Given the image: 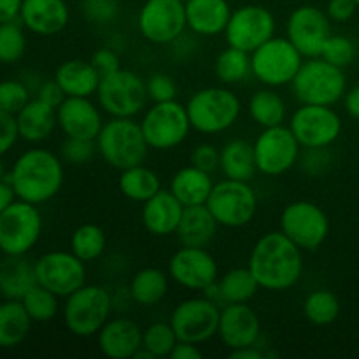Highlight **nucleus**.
I'll return each mask as SVG.
<instances>
[{
  "label": "nucleus",
  "mask_w": 359,
  "mask_h": 359,
  "mask_svg": "<svg viewBox=\"0 0 359 359\" xmlns=\"http://www.w3.org/2000/svg\"><path fill=\"white\" fill-rule=\"evenodd\" d=\"M259 287L280 293L297 286L304 276V251L283 231H269L255 242L248 262Z\"/></svg>",
  "instance_id": "f257e3e1"
},
{
  "label": "nucleus",
  "mask_w": 359,
  "mask_h": 359,
  "mask_svg": "<svg viewBox=\"0 0 359 359\" xmlns=\"http://www.w3.org/2000/svg\"><path fill=\"white\" fill-rule=\"evenodd\" d=\"M58 154L42 147L25 151L7 174L16 198L42 205L55 198L65 181V168Z\"/></svg>",
  "instance_id": "f03ea898"
},
{
  "label": "nucleus",
  "mask_w": 359,
  "mask_h": 359,
  "mask_svg": "<svg viewBox=\"0 0 359 359\" xmlns=\"http://www.w3.org/2000/svg\"><path fill=\"white\" fill-rule=\"evenodd\" d=\"M189 123L202 135H219L238 121L242 102L228 86H207L195 91L186 102Z\"/></svg>",
  "instance_id": "7ed1b4c3"
},
{
  "label": "nucleus",
  "mask_w": 359,
  "mask_h": 359,
  "mask_svg": "<svg viewBox=\"0 0 359 359\" xmlns=\"http://www.w3.org/2000/svg\"><path fill=\"white\" fill-rule=\"evenodd\" d=\"M95 144L98 156L119 172L144 163L149 153L146 137L135 118H111L105 121Z\"/></svg>",
  "instance_id": "20e7f679"
},
{
  "label": "nucleus",
  "mask_w": 359,
  "mask_h": 359,
  "mask_svg": "<svg viewBox=\"0 0 359 359\" xmlns=\"http://www.w3.org/2000/svg\"><path fill=\"white\" fill-rule=\"evenodd\" d=\"M62 316L67 330L77 339L97 337L102 326L111 319L114 300L109 290L97 284H84L63 298Z\"/></svg>",
  "instance_id": "39448f33"
},
{
  "label": "nucleus",
  "mask_w": 359,
  "mask_h": 359,
  "mask_svg": "<svg viewBox=\"0 0 359 359\" xmlns=\"http://www.w3.org/2000/svg\"><path fill=\"white\" fill-rule=\"evenodd\" d=\"M290 86L300 104L333 107L346 95L347 77L344 69L332 65L321 56H316L304 60Z\"/></svg>",
  "instance_id": "423d86ee"
},
{
  "label": "nucleus",
  "mask_w": 359,
  "mask_h": 359,
  "mask_svg": "<svg viewBox=\"0 0 359 359\" xmlns=\"http://www.w3.org/2000/svg\"><path fill=\"white\" fill-rule=\"evenodd\" d=\"M97 104L109 118H137L147 107L146 81L137 72L119 69L102 76L97 90Z\"/></svg>",
  "instance_id": "0eeeda50"
},
{
  "label": "nucleus",
  "mask_w": 359,
  "mask_h": 359,
  "mask_svg": "<svg viewBox=\"0 0 359 359\" xmlns=\"http://www.w3.org/2000/svg\"><path fill=\"white\" fill-rule=\"evenodd\" d=\"M139 123L147 146L154 151L175 149L186 142L193 130L186 104L177 100L151 104Z\"/></svg>",
  "instance_id": "6e6552de"
},
{
  "label": "nucleus",
  "mask_w": 359,
  "mask_h": 359,
  "mask_svg": "<svg viewBox=\"0 0 359 359\" xmlns=\"http://www.w3.org/2000/svg\"><path fill=\"white\" fill-rule=\"evenodd\" d=\"M304 60L290 39L273 35L251 53L252 77L269 88L290 86Z\"/></svg>",
  "instance_id": "1a4fd4ad"
},
{
  "label": "nucleus",
  "mask_w": 359,
  "mask_h": 359,
  "mask_svg": "<svg viewBox=\"0 0 359 359\" xmlns=\"http://www.w3.org/2000/svg\"><path fill=\"white\" fill-rule=\"evenodd\" d=\"M205 205L219 226L237 230L252 223L258 212V196L251 182L224 177L223 181L214 182Z\"/></svg>",
  "instance_id": "9d476101"
},
{
  "label": "nucleus",
  "mask_w": 359,
  "mask_h": 359,
  "mask_svg": "<svg viewBox=\"0 0 359 359\" xmlns=\"http://www.w3.org/2000/svg\"><path fill=\"white\" fill-rule=\"evenodd\" d=\"M42 235L39 205L16 198L0 214V251L4 255H28Z\"/></svg>",
  "instance_id": "9b49d317"
},
{
  "label": "nucleus",
  "mask_w": 359,
  "mask_h": 359,
  "mask_svg": "<svg viewBox=\"0 0 359 359\" xmlns=\"http://www.w3.org/2000/svg\"><path fill=\"white\" fill-rule=\"evenodd\" d=\"M280 231L302 251L314 252L326 242L330 219L325 210L311 200H297L284 207L279 219Z\"/></svg>",
  "instance_id": "f8f14e48"
},
{
  "label": "nucleus",
  "mask_w": 359,
  "mask_h": 359,
  "mask_svg": "<svg viewBox=\"0 0 359 359\" xmlns=\"http://www.w3.org/2000/svg\"><path fill=\"white\" fill-rule=\"evenodd\" d=\"M221 307L210 297H191L179 302L170 314V325L182 342L196 346L217 337Z\"/></svg>",
  "instance_id": "ddd939ff"
},
{
  "label": "nucleus",
  "mask_w": 359,
  "mask_h": 359,
  "mask_svg": "<svg viewBox=\"0 0 359 359\" xmlns=\"http://www.w3.org/2000/svg\"><path fill=\"white\" fill-rule=\"evenodd\" d=\"M255 160L259 174L266 177H279L297 167L302 146L290 126L279 125L263 128L252 142Z\"/></svg>",
  "instance_id": "4468645a"
},
{
  "label": "nucleus",
  "mask_w": 359,
  "mask_h": 359,
  "mask_svg": "<svg viewBox=\"0 0 359 359\" xmlns=\"http://www.w3.org/2000/svg\"><path fill=\"white\" fill-rule=\"evenodd\" d=\"M137 27L151 44L170 46L188 30L184 0H144Z\"/></svg>",
  "instance_id": "2eb2a0df"
},
{
  "label": "nucleus",
  "mask_w": 359,
  "mask_h": 359,
  "mask_svg": "<svg viewBox=\"0 0 359 359\" xmlns=\"http://www.w3.org/2000/svg\"><path fill=\"white\" fill-rule=\"evenodd\" d=\"M287 126L302 149L332 147L342 133V118L332 105L300 104L291 114Z\"/></svg>",
  "instance_id": "dca6fc26"
},
{
  "label": "nucleus",
  "mask_w": 359,
  "mask_h": 359,
  "mask_svg": "<svg viewBox=\"0 0 359 359\" xmlns=\"http://www.w3.org/2000/svg\"><path fill=\"white\" fill-rule=\"evenodd\" d=\"M168 276L177 286L205 293L219 279V266L207 248L181 245L168 259Z\"/></svg>",
  "instance_id": "f3484780"
},
{
  "label": "nucleus",
  "mask_w": 359,
  "mask_h": 359,
  "mask_svg": "<svg viewBox=\"0 0 359 359\" xmlns=\"http://www.w3.org/2000/svg\"><path fill=\"white\" fill-rule=\"evenodd\" d=\"M276 18L266 7L248 4L231 11L230 21L224 28L226 44L251 55L276 35Z\"/></svg>",
  "instance_id": "a211bd4d"
},
{
  "label": "nucleus",
  "mask_w": 359,
  "mask_h": 359,
  "mask_svg": "<svg viewBox=\"0 0 359 359\" xmlns=\"http://www.w3.org/2000/svg\"><path fill=\"white\" fill-rule=\"evenodd\" d=\"M35 276L42 287L67 298L86 284V263L72 251H49L35 259Z\"/></svg>",
  "instance_id": "6ab92c4d"
},
{
  "label": "nucleus",
  "mask_w": 359,
  "mask_h": 359,
  "mask_svg": "<svg viewBox=\"0 0 359 359\" xmlns=\"http://www.w3.org/2000/svg\"><path fill=\"white\" fill-rule=\"evenodd\" d=\"M332 35V20L316 6H300L286 21V37L304 58L321 56L325 42Z\"/></svg>",
  "instance_id": "aec40b11"
},
{
  "label": "nucleus",
  "mask_w": 359,
  "mask_h": 359,
  "mask_svg": "<svg viewBox=\"0 0 359 359\" xmlns=\"http://www.w3.org/2000/svg\"><path fill=\"white\" fill-rule=\"evenodd\" d=\"M102 112L100 105L91 98L67 97L56 109L58 128L65 137L97 140L105 123Z\"/></svg>",
  "instance_id": "412c9836"
},
{
  "label": "nucleus",
  "mask_w": 359,
  "mask_h": 359,
  "mask_svg": "<svg viewBox=\"0 0 359 359\" xmlns=\"http://www.w3.org/2000/svg\"><path fill=\"white\" fill-rule=\"evenodd\" d=\"M217 337L230 351L256 346L262 337V323L249 304H228L221 309Z\"/></svg>",
  "instance_id": "4be33fe9"
},
{
  "label": "nucleus",
  "mask_w": 359,
  "mask_h": 359,
  "mask_svg": "<svg viewBox=\"0 0 359 359\" xmlns=\"http://www.w3.org/2000/svg\"><path fill=\"white\" fill-rule=\"evenodd\" d=\"M144 330L133 319L118 316L111 318L97 333L100 353L111 359H133L142 347Z\"/></svg>",
  "instance_id": "5701e85b"
},
{
  "label": "nucleus",
  "mask_w": 359,
  "mask_h": 359,
  "mask_svg": "<svg viewBox=\"0 0 359 359\" xmlns=\"http://www.w3.org/2000/svg\"><path fill=\"white\" fill-rule=\"evenodd\" d=\"M18 18L32 34L51 37L65 30L70 9L65 0H23Z\"/></svg>",
  "instance_id": "b1692460"
},
{
  "label": "nucleus",
  "mask_w": 359,
  "mask_h": 359,
  "mask_svg": "<svg viewBox=\"0 0 359 359\" xmlns=\"http://www.w3.org/2000/svg\"><path fill=\"white\" fill-rule=\"evenodd\" d=\"M182 212L184 205L172 195L170 189H161L142 203L140 217L147 233L153 237H170L177 231Z\"/></svg>",
  "instance_id": "393cba45"
},
{
  "label": "nucleus",
  "mask_w": 359,
  "mask_h": 359,
  "mask_svg": "<svg viewBox=\"0 0 359 359\" xmlns=\"http://www.w3.org/2000/svg\"><path fill=\"white\" fill-rule=\"evenodd\" d=\"M186 25L196 37L224 34L231 16L228 0H186Z\"/></svg>",
  "instance_id": "a878e982"
},
{
  "label": "nucleus",
  "mask_w": 359,
  "mask_h": 359,
  "mask_svg": "<svg viewBox=\"0 0 359 359\" xmlns=\"http://www.w3.org/2000/svg\"><path fill=\"white\" fill-rule=\"evenodd\" d=\"M259 290L262 287L249 266H235L224 272L205 294L217 304H249Z\"/></svg>",
  "instance_id": "bb28decb"
},
{
  "label": "nucleus",
  "mask_w": 359,
  "mask_h": 359,
  "mask_svg": "<svg viewBox=\"0 0 359 359\" xmlns=\"http://www.w3.org/2000/svg\"><path fill=\"white\" fill-rule=\"evenodd\" d=\"M37 284L35 262L27 255H4L0 259V297L4 300H21Z\"/></svg>",
  "instance_id": "cd10ccee"
},
{
  "label": "nucleus",
  "mask_w": 359,
  "mask_h": 359,
  "mask_svg": "<svg viewBox=\"0 0 359 359\" xmlns=\"http://www.w3.org/2000/svg\"><path fill=\"white\" fill-rule=\"evenodd\" d=\"M219 224L214 219L212 212L207 205L184 207L181 223H179L175 237L179 244L189 248H209L216 238Z\"/></svg>",
  "instance_id": "c85d7f7f"
},
{
  "label": "nucleus",
  "mask_w": 359,
  "mask_h": 359,
  "mask_svg": "<svg viewBox=\"0 0 359 359\" xmlns=\"http://www.w3.org/2000/svg\"><path fill=\"white\" fill-rule=\"evenodd\" d=\"M55 79L67 97L91 98L97 95L102 76L90 60L74 58L58 65Z\"/></svg>",
  "instance_id": "c756f323"
},
{
  "label": "nucleus",
  "mask_w": 359,
  "mask_h": 359,
  "mask_svg": "<svg viewBox=\"0 0 359 359\" xmlns=\"http://www.w3.org/2000/svg\"><path fill=\"white\" fill-rule=\"evenodd\" d=\"M16 123L20 139L27 140L30 144H39L42 140L49 139L55 133V130L58 128L56 109L41 102L39 98L30 100L18 112Z\"/></svg>",
  "instance_id": "7c9ffc66"
},
{
  "label": "nucleus",
  "mask_w": 359,
  "mask_h": 359,
  "mask_svg": "<svg viewBox=\"0 0 359 359\" xmlns=\"http://www.w3.org/2000/svg\"><path fill=\"white\" fill-rule=\"evenodd\" d=\"M212 188V174H209L205 170H200V168L193 167L191 163L188 167L179 168L172 175L170 186H168L172 195L184 207L205 205Z\"/></svg>",
  "instance_id": "2f4dec72"
},
{
  "label": "nucleus",
  "mask_w": 359,
  "mask_h": 359,
  "mask_svg": "<svg viewBox=\"0 0 359 359\" xmlns=\"http://www.w3.org/2000/svg\"><path fill=\"white\" fill-rule=\"evenodd\" d=\"M219 170L226 179L251 182L258 172L252 144L241 137L228 140L219 149Z\"/></svg>",
  "instance_id": "473e14b6"
},
{
  "label": "nucleus",
  "mask_w": 359,
  "mask_h": 359,
  "mask_svg": "<svg viewBox=\"0 0 359 359\" xmlns=\"http://www.w3.org/2000/svg\"><path fill=\"white\" fill-rule=\"evenodd\" d=\"M170 276L156 266H144L133 273L128 286L130 300L140 307H154L168 294Z\"/></svg>",
  "instance_id": "72a5a7b5"
},
{
  "label": "nucleus",
  "mask_w": 359,
  "mask_h": 359,
  "mask_svg": "<svg viewBox=\"0 0 359 359\" xmlns=\"http://www.w3.org/2000/svg\"><path fill=\"white\" fill-rule=\"evenodd\" d=\"M248 112L251 121H255L258 126L272 128V126L284 125L287 118V105L277 88L263 86L249 98Z\"/></svg>",
  "instance_id": "f704fd0d"
},
{
  "label": "nucleus",
  "mask_w": 359,
  "mask_h": 359,
  "mask_svg": "<svg viewBox=\"0 0 359 359\" xmlns=\"http://www.w3.org/2000/svg\"><path fill=\"white\" fill-rule=\"evenodd\" d=\"M32 323L21 300L0 302V349H13L23 344Z\"/></svg>",
  "instance_id": "c9c22d12"
},
{
  "label": "nucleus",
  "mask_w": 359,
  "mask_h": 359,
  "mask_svg": "<svg viewBox=\"0 0 359 359\" xmlns=\"http://www.w3.org/2000/svg\"><path fill=\"white\" fill-rule=\"evenodd\" d=\"M118 188L125 198L132 202L144 203L153 198L158 191H161V179L153 168L146 167L144 163L135 167L125 168L119 172Z\"/></svg>",
  "instance_id": "e433bc0d"
},
{
  "label": "nucleus",
  "mask_w": 359,
  "mask_h": 359,
  "mask_svg": "<svg viewBox=\"0 0 359 359\" xmlns=\"http://www.w3.org/2000/svg\"><path fill=\"white\" fill-rule=\"evenodd\" d=\"M214 74H216L217 81L224 86L242 84L249 79V76H252L251 55L228 46L217 55L216 63H214Z\"/></svg>",
  "instance_id": "4c0bfd02"
},
{
  "label": "nucleus",
  "mask_w": 359,
  "mask_h": 359,
  "mask_svg": "<svg viewBox=\"0 0 359 359\" xmlns=\"http://www.w3.org/2000/svg\"><path fill=\"white\" fill-rule=\"evenodd\" d=\"M107 248V235L104 228L95 223H84L74 230L70 237V251L88 265L102 258Z\"/></svg>",
  "instance_id": "58836bf2"
},
{
  "label": "nucleus",
  "mask_w": 359,
  "mask_h": 359,
  "mask_svg": "<svg viewBox=\"0 0 359 359\" xmlns=\"http://www.w3.org/2000/svg\"><path fill=\"white\" fill-rule=\"evenodd\" d=\"M340 314V302L335 293L328 290H316L304 300V316L316 326H328L337 321Z\"/></svg>",
  "instance_id": "ea45409f"
},
{
  "label": "nucleus",
  "mask_w": 359,
  "mask_h": 359,
  "mask_svg": "<svg viewBox=\"0 0 359 359\" xmlns=\"http://www.w3.org/2000/svg\"><path fill=\"white\" fill-rule=\"evenodd\" d=\"M25 311L28 312L34 323H49L62 311L60 297L53 291L46 290L41 284H35L23 298H21Z\"/></svg>",
  "instance_id": "a19ab883"
},
{
  "label": "nucleus",
  "mask_w": 359,
  "mask_h": 359,
  "mask_svg": "<svg viewBox=\"0 0 359 359\" xmlns=\"http://www.w3.org/2000/svg\"><path fill=\"white\" fill-rule=\"evenodd\" d=\"M27 28L16 20L0 23V63L4 65H13L18 63L25 56L27 51Z\"/></svg>",
  "instance_id": "79ce46f5"
},
{
  "label": "nucleus",
  "mask_w": 359,
  "mask_h": 359,
  "mask_svg": "<svg viewBox=\"0 0 359 359\" xmlns=\"http://www.w3.org/2000/svg\"><path fill=\"white\" fill-rule=\"evenodd\" d=\"M179 342L170 321H158L147 326L142 332V347L151 353V356L156 358H170L175 344Z\"/></svg>",
  "instance_id": "37998d69"
},
{
  "label": "nucleus",
  "mask_w": 359,
  "mask_h": 359,
  "mask_svg": "<svg viewBox=\"0 0 359 359\" xmlns=\"http://www.w3.org/2000/svg\"><path fill=\"white\" fill-rule=\"evenodd\" d=\"M95 154H98L95 140L65 137L60 146V158L63 163L70 165V167H83V165L90 163Z\"/></svg>",
  "instance_id": "c03bdc74"
},
{
  "label": "nucleus",
  "mask_w": 359,
  "mask_h": 359,
  "mask_svg": "<svg viewBox=\"0 0 359 359\" xmlns=\"http://www.w3.org/2000/svg\"><path fill=\"white\" fill-rule=\"evenodd\" d=\"M321 58L330 62L332 65L346 69L356 58V46L349 37L344 35H330L328 41L325 42V48L321 51Z\"/></svg>",
  "instance_id": "a18cd8bd"
},
{
  "label": "nucleus",
  "mask_w": 359,
  "mask_h": 359,
  "mask_svg": "<svg viewBox=\"0 0 359 359\" xmlns=\"http://www.w3.org/2000/svg\"><path fill=\"white\" fill-rule=\"evenodd\" d=\"M30 100V90L21 81L9 79L0 83V111L16 116Z\"/></svg>",
  "instance_id": "49530a36"
},
{
  "label": "nucleus",
  "mask_w": 359,
  "mask_h": 359,
  "mask_svg": "<svg viewBox=\"0 0 359 359\" xmlns=\"http://www.w3.org/2000/svg\"><path fill=\"white\" fill-rule=\"evenodd\" d=\"M333 156L330 153V147H309L300 153V165L302 170L311 177H321L332 168Z\"/></svg>",
  "instance_id": "de8ad7c7"
},
{
  "label": "nucleus",
  "mask_w": 359,
  "mask_h": 359,
  "mask_svg": "<svg viewBox=\"0 0 359 359\" xmlns=\"http://www.w3.org/2000/svg\"><path fill=\"white\" fill-rule=\"evenodd\" d=\"M146 90L151 104L170 102L177 98V84L174 77L165 72L151 74L146 79Z\"/></svg>",
  "instance_id": "09e8293b"
},
{
  "label": "nucleus",
  "mask_w": 359,
  "mask_h": 359,
  "mask_svg": "<svg viewBox=\"0 0 359 359\" xmlns=\"http://www.w3.org/2000/svg\"><path fill=\"white\" fill-rule=\"evenodd\" d=\"M83 14L90 23L104 27L118 16V0H84Z\"/></svg>",
  "instance_id": "8fccbe9b"
},
{
  "label": "nucleus",
  "mask_w": 359,
  "mask_h": 359,
  "mask_svg": "<svg viewBox=\"0 0 359 359\" xmlns=\"http://www.w3.org/2000/svg\"><path fill=\"white\" fill-rule=\"evenodd\" d=\"M189 163L193 167L200 168V170H205L209 174L219 170V149H217L214 144L202 142L198 146H195L189 154Z\"/></svg>",
  "instance_id": "3c124183"
},
{
  "label": "nucleus",
  "mask_w": 359,
  "mask_h": 359,
  "mask_svg": "<svg viewBox=\"0 0 359 359\" xmlns=\"http://www.w3.org/2000/svg\"><path fill=\"white\" fill-rule=\"evenodd\" d=\"M18 139H20V132H18L16 116L0 111V158L13 149Z\"/></svg>",
  "instance_id": "603ef678"
},
{
  "label": "nucleus",
  "mask_w": 359,
  "mask_h": 359,
  "mask_svg": "<svg viewBox=\"0 0 359 359\" xmlns=\"http://www.w3.org/2000/svg\"><path fill=\"white\" fill-rule=\"evenodd\" d=\"M90 62L93 63V67L98 70L100 76H107V74H112L121 69V58H119L118 51L111 48V46H104V48L97 49L91 55Z\"/></svg>",
  "instance_id": "864d4df0"
},
{
  "label": "nucleus",
  "mask_w": 359,
  "mask_h": 359,
  "mask_svg": "<svg viewBox=\"0 0 359 359\" xmlns=\"http://www.w3.org/2000/svg\"><path fill=\"white\" fill-rule=\"evenodd\" d=\"M358 7L356 0H328L326 14L335 23H346L356 14Z\"/></svg>",
  "instance_id": "5fc2aeb1"
},
{
  "label": "nucleus",
  "mask_w": 359,
  "mask_h": 359,
  "mask_svg": "<svg viewBox=\"0 0 359 359\" xmlns=\"http://www.w3.org/2000/svg\"><path fill=\"white\" fill-rule=\"evenodd\" d=\"M35 98H39V100L44 102V104L51 105V107L58 109L60 104L67 98V95L63 93L62 86H60V84L56 83L55 77H53V79L41 83V86H39L37 90V97Z\"/></svg>",
  "instance_id": "6e6d98bb"
},
{
  "label": "nucleus",
  "mask_w": 359,
  "mask_h": 359,
  "mask_svg": "<svg viewBox=\"0 0 359 359\" xmlns=\"http://www.w3.org/2000/svg\"><path fill=\"white\" fill-rule=\"evenodd\" d=\"M170 358L172 359H202L203 353L200 351V347L196 346V344L182 342V340H179V342L175 344L174 351L170 353Z\"/></svg>",
  "instance_id": "4d7b16f0"
},
{
  "label": "nucleus",
  "mask_w": 359,
  "mask_h": 359,
  "mask_svg": "<svg viewBox=\"0 0 359 359\" xmlns=\"http://www.w3.org/2000/svg\"><path fill=\"white\" fill-rule=\"evenodd\" d=\"M23 0H0V23L16 20L20 16V9Z\"/></svg>",
  "instance_id": "13d9d810"
},
{
  "label": "nucleus",
  "mask_w": 359,
  "mask_h": 359,
  "mask_svg": "<svg viewBox=\"0 0 359 359\" xmlns=\"http://www.w3.org/2000/svg\"><path fill=\"white\" fill-rule=\"evenodd\" d=\"M342 100H344V107H346L347 114L359 121V84H356L354 88H351V90H347Z\"/></svg>",
  "instance_id": "bf43d9fd"
},
{
  "label": "nucleus",
  "mask_w": 359,
  "mask_h": 359,
  "mask_svg": "<svg viewBox=\"0 0 359 359\" xmlns=\"http://www.w3.org/2000/svg\"><path fill=\"white\" fill-rule=\"evenodd\" d=\"M231 359H263L266 358L265 351L259 349V346H248V347H242V349H235L230 353Z\"/></svg>",
  "instance_id": "052dcab7"
},
{
  "label": "nucleus",
  "mask_w": 359,
  "mask_h": 359,
  "mask_svg": "<svg viewBox=\"0 0 359 359\" xmlns=\"http://www.w3.org/2000/svg\"><path fill=\"white\" fill-rule=\"evenodd\" d=\"M16 200V193H14L13 186L9 181H0V214Z\"/></svg>",
  "instance_id": "680f3d73"
},
{
  "label": "nucleus",
  "mask_w": 359,
  "mask_h": 359,
  "mask_svg": "<svg viewBox=\"0 0 359 359\" xmlns=\"http://www.w3.org/2000/svg\"><path fill=\"white\" fill-rule=\"evenodd\" d=\"M7 174L9 172H6V167H4L2 160H0V181H7Z\"/></svg>",
  "instance_id": "e2e57ef3"
},
{
  "label": "nucleus",
  "mask_w": 359,
  "mask_h": 359,
  "mask_svg": "<svg viewBox=\"0 0 359 359\" xmlns=\"http://www.w3.org/2000/svg\"><path fill=\"white\" fill-rule=\"evenodd\" d=\"M2 256H4V252H2V251H0V259H2Z\"/></svg>",
  "instance_id": "0e129e2a"
},
{
  "label": "nucleus",
  "mask_w": 359,
  "mask_h": 359,
  "mask_svg": "<svg viewBox=\"0 0 359 359\" xmlns=\"http://www.w3.org/2000/svg\"><path fill=\"white\" fill-rule=\"evenodd\" d=\"M356 4H358V6H359V0H356Z\"/></svg>",
  "instance_id": "69168bd1"
},
{
  "label": "nucleus",
  "mask_w": 359,
  "mask_h": 359,
  "mask_svg": "<svg viewBox=\"0 0 359 359\" xmlns=\"http://www.w3.org/2000/svg\"><path fill=\"white\" fill-rule=\"evenodd\" d=\"M184 2H186V0H184Z\"/></svg>",
  "instance_id": "338daca9"
}]
</instances>
